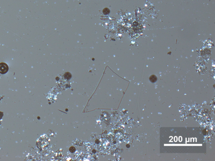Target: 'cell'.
<instances>
[{
    "label": "cell",
    "mask_w": 215,
    "mask_h": 161,
    "mask_svg": "<svg viewBox=\"0 0 215 161\" xmlns=\"http://www.w3.org/2000/svg\"><path fill=\"white\" fill-rule=\"evenodd\" d=\"M9 67L7 65L4 63H0V73L5 74L8 71Z\"/></svg>",
    "instance_id": "obj_1"
}]
</instances>
